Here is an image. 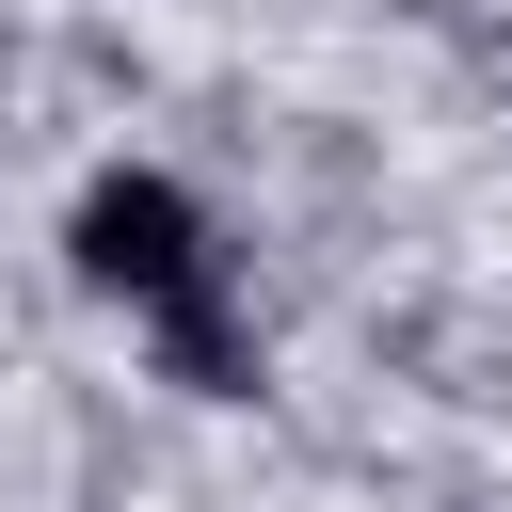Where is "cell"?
Returning a JSON list of instances; mask_svg holds the SVG:
<instances>
[{"mask_svg": "<svg viewBox=\"0 0 512 512\" xmlns=\"http://www.w3.org/2000/svg\"><path fill=\"white\" fill-rule=\"evenodd\" d=\"M80 256H96V288H192V208L160 176H112L80 208Z\"/></svg>", "mask_w": 512, "mask_h": 512, "instance_id": "1", "label": "cell"}]
</instances>
